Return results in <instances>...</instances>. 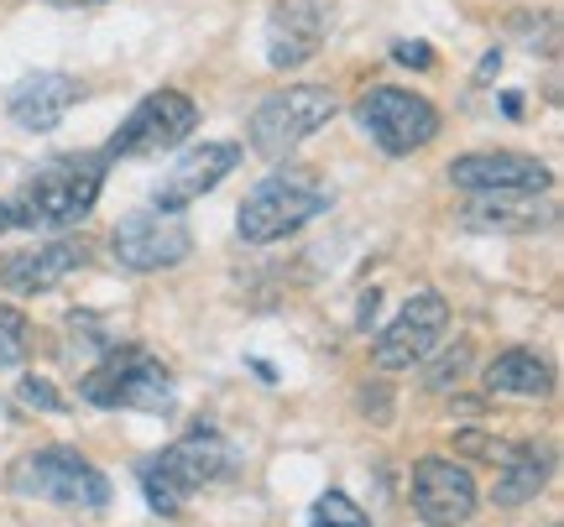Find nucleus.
<instances>
[{"instance_id": "nucleus-11", "label": "nucleus", "mask_w": 564, "mask_h": 527, "mask_svg": "<svg viewBox=\"0 0 564 527\" xmlns=\"http://www.w3.org/2000/svg\"><path fill=\"white\" fill-rule=\"evenodd\" d=\"M408 496H413V512H419L429 527H460L465 517L476 512V475H470L460 460L423 454L419 465H413Z\"/></svg>"}, {"instance_id": "nucleus-2", "label": "nucleus", "mask_w": 564, "mask_h": 527, "mask_svg": "<svg viewBox=\"0 0 564 527\" xmlns=\"http://www.w3.org/2000/svg\"><path fill=\"white\" fill-rule=\"evenodd\" d=\"M79 397L89 407H105V413H173V371L141 345H116L105 350V361L95 371H84Z\"/></svg>"}, {"instance_id": "nucleus-8", "label": "nucleus", "mask_w": 564, "mask_h": 527, "mask_svg": "<svg viewBox=\"0 0 564 527\" xmlns=\"http://www.w3.org/2000/svg\"><path fill=\"white\" fill-rule=\"evenodd\" d=\"M110 251H116V262L126 272H167V266H178L194 241H188V224L178 220V209H137V215H126L116 224V235H110Z\"/></svg>"}, {"instance_id": "nucleus-17", "label": "nucleus", "mask_w": 564, "mask_h": 527, "mask_svg": "<svg viewBox=\"0 0 564 527\" xmlns=\"http://www.w3.org/2000/svg\"><path fill=\"white\" fill-rule=\"evenodd\" d=\"M460 224L465 230H502V235L544 230L554 224V204H539L533 194H476L460 209Z\"/></svg>"}, {"instance_id": "nucleus-25", "label": "nucleus", "mask_w": 564, "mask_h": 527, "mask_svg": "<svg viewBox=\"0 0 564 527\" xmlns=\"http://www.w3.org/2000/svg\"><path fill=\"white\" fill-rule=\"evenodd\" d=\"M465 361H470V355H465V345H455V355H444V361L434 365V371H429V386L440 392V386L449 382V376H460V371H465Z\"/></svg>"}, {"instance_id": "nucleus-13", "label": "nucleus", "mask_w": 564, "mask_h": 527, "mask_svg": "<svg viewBox=\"0 0 564 527\" xmlns=\"http://www.w3.org/2000/svg\"><path fill=\"white\" fill-rule=\"evenodd\" d=\"M84 262H89V251H84L79 241L26 245V251L0 256V287H6V293H21V298H37V293H53L58 283H68Z\"/></svg>"}, {"instance_id": "nucleus-16", "label": "nucleus", "mask_w": 564, "mask_h": 527, "mask_svg": "<svg viewBox=\"0 0 564 527\" xmlns=\"http://www.w3.org/2000/svg\"><path fill=\"white\" fill-rule=\"evenodd\" d=\"M74 100H79V84L68 79V74L37 68V74H26L21 84H11L6 116H11L21 131H53V125L74 110Z\"/></svg>"}, {"instance_id": "nucleus-6", "label": "nucleus", "mask_w": 564, "mask_h": 527, "mask_svg": "<svg viewBox=\"0 0 564 527\" xmlns=\"http://www.w3.org/2000/svg\"><path fill=\"white\" fill-rule=\"evenodd\" d=\"M356 121L371 131V142L382 146L387 157H413L440 136V110L398 84H371L356 105Z\"/></svg>"}, {"instance_id": "nucleus-21", "label": "nucleus", "mask_w": 564, "mask_h": 527, "mask_svg": "<svg viewBox=\"0 0 564 527\" xmlns=\"http://www.w3.org/2000/svg\"><path fill=\"white\" fill-rule=\"evenodd\" d=\"M26 355V314L11 304H0V371L17 365Z\"/></svg>"}, {"instance_id": "nucleus-12", "label": "nucleus", "mask_w": 564, "mask_h": 527, "mask_svg": "<svg viewBox=\"0 0 564 527\" xmlns=\"http://www.w3.org/2000/svg\"><path fill=\"white\" fill-rule=\"evenodd\" d=\"M449 183L465 194H544L554 173L523 152H470L449 163Z\"/></svg>"}, {"instance_id": "nucleus-19", "label": "nucleus", "mask_w": 564, "mask_h": 527, "mask_svg": "<svg viewBox=\"0 0 564 527\" xmlns=\"http://www.w3.org/2000/svg\"><path fill=\"white\" fill-rule=\"evenodd\" d=\"M549 481V460L539 454V449H507L502 454V470H497V486H491V502L497 507H523V502H533L539 491H544Z\"/></svg>"}, {"instance_id": "nucleus-14", "label": "nucleus", "mask_w": 564, "mask_h": 527, "mask_svg": "<svg viewBox=\"0 0 564 527\" xmlns=\"http://www.w3.org/2000/svg\"><path fill=\"white\" fill-rule=\"evenodd\" d=\"M324 0H278L267 17V63L299 68L324 47Z\"/></svg>"}, {"instance_id": "nucleus-18", "label": "nucleus", "mask_w": 564, "mask_h": 527, "mask_svg": "<svg viewBox=\"0 0 564 527\" xmlns=\"http://www.w3.org/2000/svg\"><path fill=\"white\" fill-rule=\"evenodd\" d=\"M486 392H507V397H549L554 392V371H549L533 350H502L486 365Z\"/></svg>"}, {"instance_id": "nucleus-5", "label": "nucleus", "mask_w": 564, "mask_h": 527, "mask_svg": "<svg viewBox=\"0 0 564 527\" xmlns=\"http://www.w3.org/2000/svg\"><path fill=\"white\" fill-rule=\"evenodd\" d=\"M11 486L21 496H37L53 507H79V512H100L110 507V481L100 475V465H89L79 449H37L11 470Z\"/></svg>"}, {"instance_id": "nucleus-10", "label": "nucleus", "mask_w": 564, "mask_h": 527, "mask_svg": "<svg viewBox=\"0 0 564 527\" xmlns=\"http://www.w3.org/2000/svg\"><path fill=\"white\" fill-rule=\"evenodd\" d=\"M147 470H152V475H158V481L173 491L178 502H188L194 491L215 486L220 475H230V470H236V449H230V439H225V433H215V428H194V433L173 439L162 454H152V460H147Z\"/></svg>"}, {"instance_id": "nucleus-26", "label": "nucleus", "mask_w": 564, "mask_h": 527, "mask_svg": "<svg viewBox=\"0 0 564 527\" xmlns=\"http://www.w3.org/2000/svg\"><path fill=\"white\" fill-rule=\"evenodd\" d=\"M47 6H105V0H47Z\"/></svg>"}, {"instance_id": "nucleus-27", "label": "nucleus", "mask_w": 564, "mask_h": 527, "mask_svg": "<svg viewBox=\"0 0 564 527\" xmlns=\"http://www.w3.org/2000/svg\"><path fill=\"white\" fill-rule=\"evenodd\" d=\"M0 230H11V215H6V204H0Z\"/></svg>"}, {"instance_id": "nucleus-1", "label": "nucleus", "mask_w": 564, "mask_h": 527, "mask_svg": "<svg viewBox=\"0 0 564 527\" xmlns=\"http://www.w3.org/2000/svg\"><path fill=\"white\" fill-rule=\"evenodd\" d=\"M105 167H110L105 152L53 157L47 167H37L32 178L21 183L17 204H6V215H11V224H21V230H68V224L89 220V209L100 204Z\"/></svg>"}, {"instance_id": "nucleus-22", "label": "nucleus", "mask_w": 564, "mask_h": 527, "mask_svg": "<svg viewBox=\"0 0 564 527\" xmlns=\"http://www.w3.org/2000/svg\"><path fill=\"white\" fill-rule=\"evenodd\" d=\"M141 491H147V507L158 512V517H178V512H183V502L167 486H162V481L147 465H141Z\"/></svg>"}, {"instance_id": "nucleus-4", "label": "nucleus", "mask_w": 564, "mask_h": 527, "mask_svg": "<svg viewBox=\"0 0 564 527\" xmlns=\"http://www.w3.org/2000/svg\"><path fill=\"white\" fill-rule=\"evenodd\" d=\"M335 110L340 100L319 89V84H293V89H278V95H267L257 110H251V152L267 157V163H282L288 152L299 142H308L319 125L335 121Z\"/></svg>"}, {"instance_id": "nucleus-9", "label": "nucleus", "mask_w": 564, "mask_h": 527, "mask_svg": "<svg viewBox=\"0 0 564 527\" xmlns=\"http://www.w3.org/2000/svg\"><path fill=\"white\" fill-rule=\"evenodd\" d=\"M444 329H449V304H444L440 293L423 287V293H413L403 304V314L377 334L371 361H377V371H413L419 361H429L440 350Z\"/></svg>"}, {"instance_id": "nucleus-20", "label": "nucleus", "mask_w": 564, "mask_h": 527, "mask_svg": "<svg viewBox=\"0 0 564 527\" xmlns=\"http://www.w3.org/2000/svg\"><path fill=\"white\" fill-rule=\"evenodd\" d=\"M308 527H371V517L345 491H324L319 502L308 507Z\"/></svg>"}, {"instance_id": "nucleus-23", "label": "nucleus", "mask_w": 564, "mask_h": 527, "mask_svg": "<svg viewBox=\"0 0 564 527\" xmlns=\"http://www.w3.org/2000/svg\"><path fill=\"white\" fill-rule=\"evenodd\" d=\"M17 392H21V403H26V407H42V413H63V397L53 392V382H42V376H26Z\"/></svg>"}, {"instance_id": "nucleus-3", "label": "nucleus", "mask_w": 564, "mask_h": 527, "mask_svg": "<svg viewBox=\"0 0 564 527\" xmlns=\"http://www.w3.org/2000/svg\"><path fill=\"white\" fill-rule=\"evenodd\" d=\"M329 204H335V194H329L314 173H267L241 199L236 230H241L246 245H272V241H282V235L303 230L308 220L329 215Z\"/></svg>"}, {"instance_id": "nucleus-7", "label": "nucleus", "mask_w": 564, "mask_h": 527, "mask_svg": "<svg viewBox=\"0 0 564 527\" xmlns=\"http://www.w3.org/2000/svg\"><path fill=\"white\" fill-rule=\"evenodd\" d=\"M194 125H199V105L188 100L183 89H152V95L137 100V110L116 125L105 157H158L167 146L188 142Z\"/></svg>"}, {"instance_id": "nucleus-15", "label": "nucleus", "mask_w": 564, "mask_h": 527, "mask_svg": "<svg viewBox=\"0 0 564 527\" xmlns=\"http://www.w3.org/2000/svg\"><path fill=\"white\" fill-rule=\"evenodd\" d=\"M236 167H241V146H236V142H199V146H188L178 163H173V173L158 183V209H183V204L204 199V194H209L225 173H236Z\"/></svg>"}, {"instance_id": "nucleus-24", "label": "nucleus", "mask_w": 564, "mask_h": 527, "mask_svg": "<svg viewBox=\"0 0 564 527\" xmlns=\"http://www.w3.org/2000/svg\"><path fill=\"white\" fill-rule=\"evenodd\" d=\"M392 58L403 63V68H434V47L429 42H398Z\"/></svg>"}]
</instances>
